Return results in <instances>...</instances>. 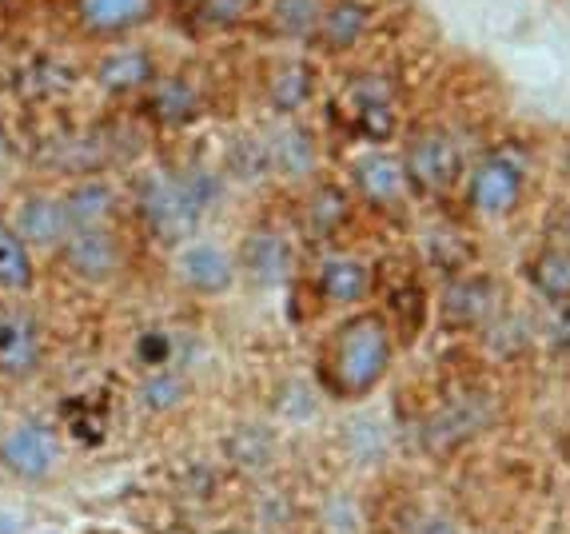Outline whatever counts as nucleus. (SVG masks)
Wrapping results in <instances>:
<instances>
[{
  "instance_id": "nucleus-27",
  "label": "nucleus",
  "mask_w": 570,
  "mask_h": 534,
  "mask_svg": "<svg viewBox=\"0 0 570 534\" xmlns=\"http://www.w3.org/2000/svg\"><path fill=\"white\" fill-rule=\"evenodd\" d=\"M228 172H236L239 180H259L264 172H272L267 140H259V136H236L228 148Z\"/></svg>"
},
{
  "instance_id": "nucleus-15",
  "label": "nucleus",
  "mask_w": 570,
  "mask_h": 534,
  "mask_svg": "<svg viewBox=\"0 0 570 534\" xmlns=\"http://www.w3.org/2000/svg\"><path fill=\"white\" fill-rule=\"evenodd\" d=\"M315 291L327 304H360L371 291V267L355 256H332L315 271Z\"/></svg>"
},
{
  "instance_id": "nucleus-16",
  "label": "nucleus",
  "mask_w": 570,
  "mask_h": 534,
  "mask_svg": "<svg viewBox=\"0 0 570 534\" xmlns=\"http://www.w3.org/2000/svg\"><path fill=\"white\" fill-rule=\"evenodd\" d=\"M371 24V12L363 0H335L324 9V20H320V29H315V44L324 48V52H347L363 40Z\"/></svg>"
},
{
  "instance_id": "nucleus-19",
  "label": "nucleus",
  "mask_w": 570,
  "mask_h": 534,
  "mask_svg": "<svg viewBox=\"0 0 570 534\" xmlns=\"http://www.w3.org/2000/svg\"><path fill=\"white\" fill-rule=\"evenodd\" d=\"M65 216H68V231L72 228H100V224L112 220L116 211V191L105 180H85L68 191L65 200Z\"/></svg>"
},
{
  "instance_id": "nucleus-5",
  "label": "nucleus",
  "mask_w": 570,
  "mask_h": 534,
  "mask_svg": "<svg viewBox=\"0 0 570 534\" xmlns=\"http://www.w3.org/2000/svg\"><path fill=\"white\" fill-rule=\"evenodd\" d=\"M523 196V164L507 152H491L471 172V208L479 216H507Z\"/></svg>"
},
{
  "instance_id": "nucleus-2",
  "label": "nucleus",
  "mask_w": 570,
  "mask_h": 534,
  "mask_svg": "<svg viewBox=\"0 0 570 534\" xmlns=\"http://www.w3.org/2000/svg\"><path fill=\"white\" fill-rule=\"evenodd\" d=\"M219 200V176L208 168H188V172H153L136 188V208H140L144 228L160 244H184L196 236L204 211Z\"/></svg>"
},
{
  "instance_id": "nucleus-22",
  "label": "nucleus",
  "mask_w": 570,
  "mask_h": 534,
  "mask_svg": "<svg viewBox=\"0 0 570 534\" xmlns=\"http://www.w3.org/2000/svg\"><path fill=\"white\" fill-rule=\"evenodd\" d=\"M327 0H276L272 4V29L287 40H312L324 20Z\"/></svg>"
},
{
  "instance_id": "nucleus-6",
  "label": "nucleus",
  "mask_w": 570,
  "mask_h": 534,
  "mask_svg": "<svg viewBox=\"0 0 570 534\" xmlns=\"http://www.w3.org/2000/svg\"><path fill=\"white\" fill-rule=\"evenodd\" d=\"M60 244H65L68 271L88 279V284H105L120 267V244H116L108 224H100V228H72Z\"/></svg>"
},
{
  "instance_id": "nucleus-10",
  "label": "nucleus",
  "mask_w": 570,
  "mask_h": 534,
  "mask_svg": "<svg viewBox=\"0 0 570 534\" xmlns=\"http://www.w3.org/2000/svg\"><path fill=\"white\" fill-rule=\"evenodd\" d=\"M52 455H57L52 435L45 427H37V423H20L0 443V463L17 478H29V483H37V478H45L52 471Z\"/></svg>"
},
{
  "instance_id": "nucleus-20",
  "label": "nucleus",
  "mask_w": 570,
  "mask_h": 534,
  "mask_svg": "<svg viewBox=\"0 0 570 534\" xmlns=\"http://www.w3.org/2000/svg\"><path fill=\"white\" fill-rule=\"evenodd\" d=\"M494 312V284L491 279H459L451 284L448 299H443V315L455 327H479L487 324V315Z\"/></svg>"
},
{
  "instance_id": "nucleus-4",
  "label": "nucleus",
  "mask_w": 570,
  "mask_h": 534,
  "mask_svg": "<svg viewBox=\"0 0 570 534\" xmlns=\"http://www.w3.org/2000/svg\"><path fill=\"white\" fill-rule=\"evenodd\" d=\"M403 172H407V184L435 191V196L455 188L463 176V156H459V144L451 140L448 128H419L403 152Z\"/></svg>"
},
{
  "instance_id": "nucleus-18",
  "label": "nucleus",
  "mask_w": 570,
  "mask_h": 534,
  "mask_svg": "<svg viewBox=\"0 0 570 534\" xmlns=\"http://www.w3.org/2000/svg\"><path fill=\"white\" fill-rule=\"evenodd\" d=\"M315 140L307 128L284 125L272 140H267V160H272V172H279L284 180H304L315 172Z\"/></svg>"
},
{
  "instance_id": "nucleus-35",
  "label": "nucleus",
  "mask_w": 570,
  "mask_h": 534,
  "mask_svg": "<svg viewBox=\"0 0 570 534\" xmlns=\"http://www.w3.org/2000/svg\"><path fill=\"white\" fill-rule=\"evenodd\" d=\"M228 534H244V531H228Z\"/></svg>"
},
{
  "instance_id": "nucleus-12",
  "label": "nucleus",
  "mask_w": 570,
  "mask_h": 534,
  "mask_svg": "<svg viewBox=\"0 0 570 534\" xmlns=\"http://www.w3.org/2000/svg\"><path fill=\"white\" fill-rule=\"evenodd\" d=\"M156 77H160V72H156V60L148 57L144 48H116V52H108V57L96 65V85L112 96L144 92Z\"/></svg>"
},
{
  "instance_id": "nucleus-17",
  "label": "nucleus",
  "mask_w": 570,
  "mask_h": 534,
  "mask_svg": "<svg viewBox=\"0 0 570 534\" xmlns=\"http://www.w3.org/2000/svg\"><path fill=\"white\" fill-rule=\"evenodd\" d=\"M17 231L24 244H37V248H48V244H60L68 236V216L65 204L52 200V196H29L17 211Z\"/></svg>"
},
{
  "instance_id": "nucleus-8",
  "label": "nucleus",
  "mask_w": 570,
  "mask_h": 534,
  "mask_svg": "<svg viewBox=\"0 0 570 534\" xmlns=\"http://www.w3.org/2000/svg\"><path fill=\"white\" fill-rule=\"evenodd\" d=\"M80 29L88 37H128L156 17V0H77Z\"/></svg>"
},
{
  "instance_id": "nucleus-23",
  "label": "nucleus",
  "mask_w": 570,
  "mask_h": 534,
  "mask_svg": "<svg viewBox=\"0 0 570 534\" xmlns=\"http://www.w3.org/2000/svg\"><path fill=\"white\" fill-rule=\"evenodd\" d=\"M347 216H352V196L343 188H335V184H324L312 196V204H307V231L315 239H327L347 224Z\"/></svg>"
},
{
  "instance_id": "nucleus-28",
  "label": "nucleus",
  "mask_w": 570,
  "mask_h": 534,
  "mask_svg": "<svg viewBox=\"0 0 570 534\" xmlns=\"http://www.w3.org/2000/svg\"><path fill=\"white\" fill-rule=\"evenodd\" d=\"M140 395L153 411H171L184 395H188V383H184V375L168 372V367H156V372L144 379Z\"/></svg>"
},
{
  "instance_id": "nucleus-34",
  "label": "nucleus",
  "mask_w": 570,
  "mask_h": 534,
  "mask_svg": "<svg viewBox=\"0 0 570 534\" xmlns=\"http://www.w3.org/2000/svg\"><path fill=\"white\" fill-rule=\"evenodd\" d=\"M0 4H12V0H0Z\"/></svg>"
},
{
  "instance_id": "nucleus-32",
  "label": "nucleus",
  "mask_w": 570,
  "mask_h": 534,
  "mask_svg": "<svg viewBox=\"0 0 570 534\" xmlns=\"http://www.w3.org/2000/svg\"><path fill=\"white\" fill-rule=\"evenodd\" d=\"M17 531V523H12V518H0V534H12Z\"/></svg>"
},
{
  "instance_id": "nucleus-29",
  "label": "nucleus",
  "mask_w": 570,
  "mask_h": 534,
  "mask_svg": "<svg viewBox=\"0 0 570 534\" xmlns=\"http://www.w3.org/2000/svg\"><path fill=\"white\" fill-rule=\"evenodd\" d=\"M247 12H252V0H200L191 17L208 29H236L247 20Z\"/></svg>"
},
{
  "instance_id": "nucleus-7",
  "label": "nucleus",
  "mask_w": 570,
  "mask_h": 534,
  "mask_svg": "<svg viewBox=\"0 0 570 534\" xmlns=\"http://www.w3.org/2000/svg\"><path fill=\"white\" fill-rule=\"evenodd\" d=\"M239 267H244V276L256 287H279L292 279L295 251L279 231L256 228L247 231L244 244H239Z\"/></svg>"
},
{
  "instance_id": "nucleus-30",
  "label": "nucleus",
  "mask_w": 570,
  "mask_h": 534,
  "mask_svg": "<svg viewBox=\"0 0 570 534\" xmlns=\"http://www.w3.org/2000/svg\"><path fill=\"white\" fill-rule=\"evenodd\" d=\"M391 312L403 315V335H419V327H423V291H419L415 284L400 287L395 291V299H391Z\"/></svg>"
},
{
  "instance_id": "nucleus-14",
  "label": "nucleus",
  "mask_w": 570,
  "mask_h": 534,
  "mask_svg": "<svg viewBox=\"0 0 570 534\" xmlns=\"http://www.w3.org/2000/svg\"><path fill=\"white\" fill-rule=\"evenodd\" d=\"M352 172H355V188H360L371 204H400L403 191H407V172H403L400 156L367 152L352 164Z\"/></svg>"
},
{
  "instance_id": "nucleus-24",
  "label": "nucleus",
  "mask_w": 570,
  "mask_h": 534,
  "mask_svg": "<svg viewBox=\"0 0 570 534\" xmlns=\"http://www.w3.org/2000/svg\"><path fill=\"white\" fill-rule=\"evenodd\" d=\"M312 96V65L304 60H284L276 68V77L267 80V100L276 112H295Z\"/></svg>"
},
{
  "instance_id": "nucleus-9",
  "label": "nucleus",
  "mask_w": 570,
  "mask_h": 534,
  "mask_svg": "<svg viewBox=\"0 0 570 534\" xmlns=\"http://www.w3.org/2000/svg\"><path fill=\"white\" fill-rule=\"evenodd\" d=\"M204 108L200 88L191 85L188 77H156L153 85L144 88V116L156 120L160 128H184L191 125Z\"/></svg>"
},
{
  "instance_id": "nucleus-26",
  "label": "nucleus",
  "mask_w": 570,
  "mask_h": 534,
  "mask_svg": "<svg viewBox=\"0 0 570 534\" xmlns=\"http://www.w3.org/2000/svg\"><path fill=\"white\" fill-rule=\"evenodd\" d=\"M60 411H65L68 431H72L80 443L96 447V443L105 439V427H108V399L105 395H100V399H92V395H77V399H68Z\"/></svg>"
},
{
  "instance_id": "nucleus-13",
  "label": "nucleus",
  "mask_w": 570,
  "mask_h": 534,
  "mask_svg": "<svg viewBox=\"0 0 570 534\" xmlns=\"http://www.w3.org/2000/svg\"><path fill=\"white\" fill-rule=\"evenodd\" d=\"M180 279L200 296H219L236 279V264L216 244H188L180 251Z\"/></svg>"
},
{
  "instance_id": "nucleus-25",
  "label": "nucleus",
  "mask_w": 570,
  "mask_h": 534,
  "mask_svg": "<svg viewBox=\"0 0 570 534\" xmlns=\"http://www.w3.org/2000/svg\"><path fill=\"white\" fill-rule=\"evenodd\" d=\"M32 279H37V267H32L29 244H24L12 228L0 224V287H9V291H29Z\"/></svg>"
},
{
  "instance_id": "nucleus-31",
  "label": "nucleus",
  "mask_w": 570,
  "mask_h": 534,
  "mask_svg": "<svg viewBox=\"0 0 570 534\" xmlns=\"http://www.w3.org/2000/svg\"><path fill=\"white\" fill-rule=\"evenodd\" d=\"M136 359L148 363V367H164V363L171 359V335L160 332V327H153V332H140V339H136Z\"/></svg>"
},
{
  "instance_id": "nucleus-21",
  "label": "nucleus",
  "mask_w": 570,
  "mask_h": 534,
  "mask_svg": "<svg viewBox=\"0 0 570 534\" xmlns=\"http://www.w3.org/2000/svg\"><path fill=\"white\" fill-rule=\"evenodd\" d=\"M531 284L551 307H567L570 299V256L562 244H547L531 264Z\"/></svg>"
},
{
  "instance_id": "nucleus-3",
  "label": "nucleus",
  "mask_w": 570,
  "mask_h": 534,
  "mask_svg": "<svg viewBox=\"0 0 570 534\" xmlns=\"http://www.w3.org/2000/svg\"><path fill=\"white\" fill-rule=\"evenodd\" d=\"M335 116L343 128L367 144H383L395 132V100H391V85L383 77H355L352 85H343L335 96Z\"/></svg>"
},
{
  "instance_id": "nucleus-1",
  "label": "nucleus",
  "mask_w": 570,
  "mask_h": 534,
  "mask_svg": "<svg viewBox=\"0 0 570 534\" xmlns=\"http://www.w3.org/2000/svg\"><path fill=\"white\" fill-rule=\"evenodd\" d=\"M391 367V327L380 312L343 319L320 352V383L335 399H360Z\"/></svg>"
},
{
  "instance_id": "nucleus-11",
  "label": "nucleus",
  "mask_w": 570,
  "mask_h": 534,
  "mask_svg": "<svg viewBox=\"0 0 570 534\" xmlns=\"http://www.w3.org/2000/svg\"><path fill=\"white\" fill-rule=\"evenodd\" d=\"M40 363V327L20 312L0 315V375H32Z\"/></svg>"
},
{
  "instance_id": "nucleus-33",
  "label": "nucleus",
  "mask_w": 570,
  "mask_h": 534,
  "mask_svg": "<svg viewBox=\"0 0 570 534\" xmlns=\"http://www.w3.org/2000/svg\"><path fill=\"white\" fill-rule=\"evenodd\" d=\"M171 4H180V9H196L200 0H171Z\"/></svg>"
}]
</instances>
